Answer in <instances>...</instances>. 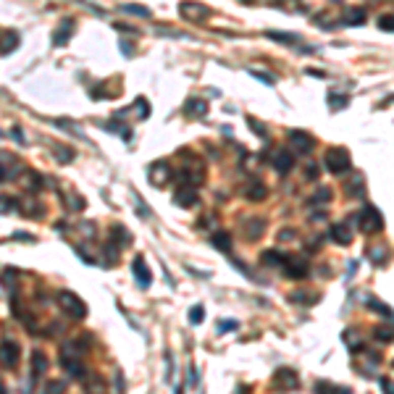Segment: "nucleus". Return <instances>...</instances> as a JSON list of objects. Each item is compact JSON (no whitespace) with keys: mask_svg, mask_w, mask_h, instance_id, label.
<instances>
[{"mask_svg":"<svg viewBox=\"0 0 394 394\" xmlns=\"http://www.w3.org/2000/svg\"><path fill=\"white\" fill-rule=\"evenodd\" d=\"M179 181H181V184H203L205 174L197 171V169H184V171L179 174Z\"/></svg>","mask_w":394,"mask_h":394,"instance_id":"nucleus-18","label":"nucleus"},{"mask_svg":"<svg viewBox=\"0 0 394 394\" xmlns=\"http://www.w3.org/2000/svg\"><path fill=\"white\" fill-rule=\"evenodd\" d=\"M16 363H19V344L3 339V368H16Z\"/></svg>","mask_w":394,"mask_h":394,"instance_id":"nucleus-9","label":"nucleus"},{"mask_svg":"<svg viewBox=\"0 0 394 394\" xmlns=\"http://www.w3.org/2000/svg\"><path fill=\"white\" fill-rule=\"evenodd\" d=\"M210 242H213V247H218L223 252H232V237L226 232H216L213 237H210Z\"/></svg>","mask_w":394,"mask_h":394,"instance_id":"nucleus-24","label":"nucleus"},{"mask_svg":"<svg viewBox=\"0 0 394 394\" xmlns=\"http://www.w3.org/2000/svg\"><path fill=\"white\" fill-rule=\"evenodd\" d=\"M250 74H252L255 79H260L263 84H268V87H274V84H276V79L271 77V74H266V71H255V69H250Z\"/></svg>","mask_w":394,"mask_h":394,"instance_id":"nucleus-39","label":"nucleus"},{"mask_svg":"<svg viewBox=\"0 0 394 394\" xmlns=\"http://www.w3.org/2000/svg\"><path fill=\"white\" fill-rule=\"evenodd\" d=\"M124 13H134V16H142V19H150V8L145 6H121Z\"/></svg>","mask_w":394,"mask_h":394,"instance_id":"nucleus-34","label":"nucleus"},{"mask_svg":"<svg viewBox=\"0 0 394 394\" xmlns=\"http://www.w3.org/2000/svg\"><path fill=\"white\" fill-rule=\"evenodd\" d=\"M55 126H66V132H71V134H77V137H79V140H87V137H84V134L79 132V126H77V124H74V121H69V118H58V121H55Z\"/></svg>","mask_w":394,"mask_h":394,"instance_id":"nucleus-31","label":"nucleus"},{"mask_svg":"<svg viewBox=\"0 0 394 394\" xmlns=\"http://www.w3.org/2000/svg\"><path fill=\"white\" fill-rule=\"evenodd\" d=\"M53 155H55V160H58V163H69V160L74 158V150H69V147H60V145H58V147L53 150Z\"/></svg>","mask_w":394,"mask_h":394,"instance_id":"nucleus-33","label":"nucleus"},{"mask_svg":"<svg viewBox=\"0 0 394 394\" xmlns=\"http://www.w3.org/2000/svg\"><path fill=\"white\" fill-rule=\"evenodd\" d=\"M266 37L279 40V42H297V35H286V32H266Z\"/></svg>","mask_w":394,"mask_h":394,"instance_id":"nucleus-38","label":"nucleus"},{"mask_svg":"<svg viewBox=\"0 0 394 394\" xmlns=\"http://www.w3.org/2000/svg\"><path fill=\"white\" fill-rule=\"evenodd\" d=\"M237 326H239L237 321H218V326H216V329H218V334H226V331H234Z\"/></svg>","mask_w":394,"mask_h":394,"instance_id":"nucleus-40","label":"nucleus"},{"mask_svg":"<svg viewBox=\"0 0 394 394\" xmlns=\"http://www.w3.org/2000/svg\"><path fill=\"white\" fill-rule=\"evenodd\" d=\"M366 308H368V310H376V313H381V315H386V318H394V310H391L389 305H384V302H378L373 294L366 297Z\"/></svg>","mask_w":394,"mask_h":394,"instance_id":"nucleus-21","label":"nucleus"},{"mask_svg":"<svg viewBox=\"0 0 394 394\" xmlns=\"http://www.w3.org/2000/svg\"><path fill=\"white\" fill-rule=\"evenodd\" d=\"M32 357H35V360H32V378H37L40 373L48 371V357H45L42 352H35Z\"/></svg>","mask_w":394,"mask_h":394,"instance_id":"nucleus-25","label":"nucleus"},{"mask_svg":"<svg viewBox=\"0 0 394 394\" xmlns=\"http://www.w3.org/2000/svg\"><path fill=\"white\" fill-rule=\"evenodd\" d=\"M84 391L87 394H105V384H103V378H89V381L84 384Z\"/></svg>","mask_w":394,"mask_h":394,"instance_id":"nucleus-28","label":"nucleus"},{"mask_svg":"<svg viewBox=\"0 0 394 394\" xmlns=\"http://www.w3.org/2000/svg\"><path fill=\"white\" fill-rule=\"evenodd\" d=\"M132 271H134V279H137V286H140V289H150V284H153V274H150V268H147V263H145L142 255L134 257Z\"/></svg>","mask_w":394,"mask_h":394,"instance_id":"nucleus-5","label":"nucleus"},{"mask_svg":"<svg viewBox=\"0 0 394 394\" xmlns=\"http://www.w3.org/2000/svg\"><path fill=\"white\" fill-rule=\"evenodd\" d=\"M184 113L187 116H205L208 113V105H205V100H200V97H189L187 103H184Z\"/></svg>","mask_w":394,"mask_h":394,"instance_id":"nucleus-17","label":"nucleus"},{"mask_svg":"<svg viewBox=\"0 0 394 394\" xmlns=\"http://www.w3.org/2000/svg\"><path fill=\"white\" fill-rule=\"evenodd\" d=\"M373 337L378 339V342H394V331H389V329H384V326H378V329H373Z\"/></svg>","mask_w":394,"mask_h":394,"instance_id":"nucleus-35","label":"nucleus"},{"mask_svg":"<svg viewBox=\"0 0 394 394\" xmlns=\"http://www.w3.org/2000/svg\"><path fill=\"white\" fill-rule=\"evenodd\" d=\"M134 203H137V208H140V216L142 218H150V208L145 205V200H142V197L137 194V197H134Z\"/></svg>","mask_w":394,"mask_h":394,"instance_id":"nucleus-42","label":"nucleus"},{"mask_svg":"<svg viewBox=\"0 0 394 394\" xmlns=\"http://www.w3.org/2000/svg\"><path fill=\"white\" fill-rule=\"evenodd\" d=\"M179 13H181V16H184V19H205L210 11H208V8H203V6L181 3V6H179Z\"/></svg>","mask_w":394,"mask_h":394,"instance_id":"nucleus-16","label":"nucleus"},{"mask_svg":"<svg viewBox=\"0 0 394 394\" xmlns=\"http://www.w3.org/2000/svg\"><path fill=\"white\" fill-rule=\"evenodd\" d=\"M121 53H124V55H126V58H129V55H132V45H129V42H126V40H124V42H121Z\"/></svg>","mask_w":394,"mask_h":394,"instance_id":"nucleus-48","label":"nucleus"},{"mask_svg":"<svg viewBox=\"0 0 394 394\" xmlns=\"http://www.w3.org/2000/svg\"><path fill=\"white\" fill-rule=\"evenodd\" d=\"M187 376H189V384H192V386H197V371H194V366H189V368H187Z\"/></svg>","mask_w":394,"mask_h":394,"instance_id":"nucleus-47","label":"nucleus"},{"mask_svg":"<svg viewBox=\"0 0 394 394\" xmlns=\"http://www.w3.org/2000/svg\"><path fill=\"white\" fill-rule=\"evenodd\" d=\"M308 179H318V169H315V166H308Z\"/></svg>","mask_w":394,"mask_h":394,"instance_id":"nucleus-50","label":"nucleus"},{"mask_svg":"<svg viewBox=\"0 0 394 394\" xmlns=\"http://www.w3.org/2000/svg\"><path fill=\"white\" fill-rule=\"evenodd\" d=\"M323 163L331 174H344V171H350V153L344 147H331V150H326Z\"/></svg>","mask_w":394,"mask_h":394,"instance_id":"nucleus-2","label":"nucleus"},{"mask_svg":"<svg viewBox=\"0 0 394 394\" xmlns=\"http://www.w3.org/2000/svg\"><path fill=\"white\" fill-rule=\"evenodd\" d=\"M279 239H281V242H289V239H294V232H292V229H281V232H279Z\"/></svg>","mask_w":394,"mask_h":394,"instance_id":"nucleus-46","label":"nucleus"},{"mask_svg":"<svg viewBox=\"0 0 394 394\" xmlns=\"http://www.w3.org/2000/svg\"><path fill=\"white\" fill-rule=\"evenodd\" d=\"M247 124L252 126V132L257 134V137H263V140L268 137V132H266V126H263V124H260V121H257V118H252V116H247Z\"/></svg>","mask_w":394,"mask_h":394,"instance_id":"nucleus-36","label":"nucleus"},{"mask_svg":"<svg viewBox=\"0 0 394 394\" xmlns=\"http://www.w3.org/2000/svg\"><path fill=\"white\" fill-rule=\"evenodd\" d=\"M197 200H200V194L194 192V187H181V189H176V194H174V203L181 205V208H194Z\"/></svg>","mask_w":394,"mask_h":394,"instance_id":"nucleus-8","label":"nucleus"},{"mask_svg":"<svg viewBox=\"0 0 394 394\" xmlns=\"http://www.w3.org/2000/svg\"><path fill=\"white\" fill-rule=\"evenodd\" d=\"M63 391H66V381H58V384L48 386V394H63Z\"/></svg>","mask_w":394,"mask_h":394,"instance_id":"nucleus-43","label":"nucleus"},{"mask_svg":"<svg viewBox=\"0 0 394 394\" xmlns=\"http://www.w3.org/2000/svg\"><path fill=\"white\" fill-rule=\"evenodd\" d=\"M284 274L289 279H305L308 276V260L302 255H289L284 263Z\"/></svg>","mask_w":394,"mask_h":394,"instance_id":"nucleus-4","label":"nucleus"},{"mask_svg":"<svg viewBox=\"0 0 394 394\" xmlns=\"http://www.w3.org/2000/svg\"><path fill=\"white\" fill-rule=\"evenodd\" d=\"M286 257H289V255H281V252H276V250H266L260 260H263L266 266H281V268H284Z\"/></svg>","mask_w":394,"mask_h":394,"instance_id":"nucleus-23","label":"nucleus"},{"mask_svg":"<svg viewBox=\"0 0 394 394\" xmlns=\"http://www.w3.org/2000/svg\"><path fill=\"white\" fill-rule=\"evenodd\" d=\"M171 368H174V360H171V352H166V381H171Z\"/></svg>","mask_w":394,"mask_h":394,"instance_id":"nucleus-44","label":"nucleus"},{"mask_svg":"<svg viewBox=\"0 0 394 394\" xmlns=\"http://www.w3.org/2000/svg\"><path fill=\"white\" fill-rule=\"evenodd\" d=\"M289 140H292V145H297L300 153H310V150L315 147V140L305 132H289Z\"/></svg>","mask_w":394,"mask_h":394,"instance_id":"nucleus-10","label":"nucleus"},{"mask_svg":"<svg viewBox=\"0 0 394 394\" xmlns=\"http://www.w3.org/2000/svg\"><path fill=\"white\" fill-rule=\"evenodd\" d=\"M292 163H294V158H292L289 150H279V153L274 155V169H276L279 174H286V171L292 169Z\"/></svg>","mask_w":394,"mask_h":394,"instance_id":"nucleus-14","label":"nucleus"},{"mask_svg":"<svg viewBox=\"0 0 394 394\" xmlns=\"http://www.w3.org/2000/svg\"><path fill=\"white\" fill-rule=\"evenodd\" d=\"M274 386H276V389H297V386H300L297 373H294V371H289V368L276 371V376H274Z\"/></svg>","mask_w":394,"mask_h":394,"instance_id":"nucleus-7","label":"nucleus"},{"mask_svg":"<svg viewBox=\"0 0 394 394\" xmlns=\"http://www.w3.org/2000/svg\"><path fill=\"white\" fill-rule=\"evenodd\" d=\"M58 305L66 310V315H71L74 321H82V318H87V305L74 294V292H60L58 294Z\"/></svg>","mask_w":394,"mask_h":394,"instance_id":"nucleus-3","label":"nucleus"},{"mask_svg":"<svg viewBox=\"0 0 394 394\" xmlns=\"http://www.w3.org/2000/svg\"><path fill=\"white\" fill-rule=\"evenodd\" d=\"M13 137H16V142H24V134H21V129H19V126L13 129Z\"/></svg>","mask_w":394,"mask_h":394,"instance_id":"nucleus-51","label":"nucleus"},{"mask_svg":"<svg viewBox=\"0 0 394 394\" xmlns=\"http://www.w3.org/2000/svg\"><path fill=\"white\" fill-rule=\"evenodd\" d=\"M176 394H181V389H176Z\"/></svg>","mask_w":394,"mask_h":394,"instance_id":"nucleus-52","label":"nucleus"},{"mask_svg":"<svg viewBox=\"0 0 394 394\" xmlns=\"http://www.w3.org/2000/svg\"><path fill=\"white\" fill-rule=\"evenodd\" d=\"M111 234H113V242L118 239V247H126L132 242V234L124 229V226H111Z\"/></svg>","mask_w":394,"mask_h":394,"instance_id":"nucleus-26","label":"nucleus"},{"mask_svg":"<svg viewBox=\"0 0 394 394\" xmlns=\"http://www.w3.org/2000/svg\"><path fill=\"white\" fill-rule=\"evenodd\" d=\"M263 229H266V223H263V221H252V223L247 226V237H250V239H257Z\"/></svg>","mask_w":394,"mask_h":394,"instance_id":"nucleus-37","label":"nucleus"},{"mask_svg":"<svg viewBox=\"0 0 394 394\" xmlns=\"http://www.w3.org/2000/svg\"><path fill=\"white\" fill-rule=\"evenodd\" d=\"M203 321H205V308H203V305L189 308V323L197 326V323H203Z\"/></svg>","mask_w":394,"mask_h":394,"instance_id":"nucleus-30","label":"nucleus"},{"mask_svg":"<svg viewBox=\"0 0 394 394\" xmlns=\"http://www.w3.org/2000/svg\"><path fill=\"white\" fill-rule=\"evenodd\" d=\"M344 192L350 194V197H360L363 192H366V181H363V174H352L350 179H347Z\"/></svg>","mask_w":394,"mask_h":394,"instance_id":"nucleus-13","label":"nucleus"},{"mask_svg":"<svg viewBox=\"0 0 394 394\" xmlns=\"http://www.w3.org/2000/svg\"><path fill=\"white\" fill-rule=\"evenodd\" d=\"M169 176H171V171H169V163H166V160L153 163V166H150V171H147V179H150V184H153V187H163L166 181H169Z\"/></svg>","mask_w":394,"mask_h":394,"instance_id":"nucleus-6","label":"nucleus"},{"mask_svg":"<svg viewBox=\"0 0 394 394\" xmlns=\"http://www.w3.org/2000/svg\"><path fill=\"white\" fill-rule=\"evenodd\" d=\"M366 255H368V260H371V263H376V266H384V263L389 260V250H386V247H381V245H378V247H368V250H366Z\"/></svg>","mask_w":394,"mask_h":394,"instance_id":"nucleus-19","label":"nucleus"},{"mask_svg":"<svg viewBox=\"0 0 394 394\" xmlns=\"http://www.w3.org/2000/svg\"><path fill=\"white\" fill-rule=\"evenodd\" d=\"M360 229L366 234H378L384 229V216L376 205H366L360 210Z\"/></svg>","mask_w":394,"mask_h":394,"instance_id":"nucleus-1","label":"nucleus"},{"mask_svg":"<svg viewBox=\"0 0 394 394\" xmlns=\"http://www.w3.org/2000/svg\"><path fill=\"white\" fill-rule=\"evenodd\" d=\"M263 197H266V184H263V181H250V187H247V200L260 203Z\"/></svg>","mask_w":394,"mask_h":394,"instance_id":"nucleus-22","label":"nucleus"},{"mask_svg":"<svg viewBox=\"0 0 394 394\" xmlns=\"http://www.w3.org/2000/svg\"><path fill=\"white\" fill-rule=\"evenodd\" d=\"M378 384H381V391H384V394H394V384L389 381V378H381Z\"/></svg>","mask_w":394,"mask_h":394,"instance_id":"nucleus-45","label":"nucleus"},{"mask_svg":"<svg viewBox=\"0 0 394 394\" xmlns=\"http://www.w3.org/2000/svg\"><path fill=\"white\" fill-rule=\"evenodd\" d=\"M331 200V189L326 187V189H318L315 194H310L308 197V205H318V203H329Z\"/></svg>","mask_w":394,"mask_h":394,"instance_id":"nucleus-29","label":"nucleus"},{"mask_svg":"<svg viewBox=\"0 0 394 394\" xmlns=\"http://www.w3.org/2000/svg\"><path fill=\"white\" fill-rule=\"evenodd\" d=\"M378 26H381L384 32H394V16H381L378 19Z\"/></svg>","mask_w":394,"mask_h":394,"instance_id":"nucleus-41","label":"nucleus"},{"mask_svg":"<svg viewBox=\"0 0 394 394\" xmlns=\"http://www.w3.org/2000/svg\"><path fill=\"white\" fill-rule=\"evenodd\" d=\"M363 21H366V8H347V13H344L347 26H360Z\"/></svg>","mask_w":394,"mask_h":394,"instance_id":"nucleus-20","label":"nucleus"},{"mask_svg":"<svg viewBox=\"0 0 394 394\" xmlns=\"http://www.w3.org/2000/svg\"><path fill=\"white\" fill-rule=\"evenodd\" d=\"M71 32H74V21H71V19H66L63 24L58 26V32L53 35V45H58V48H63V45L69 42V37H71Z\"/></svg>","mask_w":394,"mask_h":394,"instance_id":"nucleus-15","label":"nucleus"},{"mask_svg":"<svg viewBox=\"0 0 394 394\" xmlns=\"http://www.w3.org/2000/svg\"><path fill=\"white\" fill-rule=\"evenodd\" d=\"M60 366H63L66 371H69V376H84V366L77 360V355H69L66 350H63V355H60Z\"/></svg>","mask_w":394,"mask_h":394,"instance_id":"nucleus-12","label":"nucleus"},{"mask_svg":"<svg viewBox=\"0 0 394 394\" xmlns=\"http://www.w3.org/2000/svg\"><path fill=\"white\" fill-rule=\"evenodd\" d=\"M3 40H6V45H3V55H8L11 50H16L19 35H13V32H3Z\"/></svg>","mask_w":394,"mask_h":394,"instance_id":"nucleus-32","label":"nucleus"},{"mask_svg":"<svg viewBox=\"0 0 394 394\" xmlns=\"http://www.w3.org/2000/svg\"><path fill=\"white\" fill-rule=\"evenodd\" d=\"M113 29H121V32H132V35H137V29H132V26H124V24H113Z\"/></svg>","mask_w":394,"mask_h":394,"instance_id":"nucleus-49","label":"nucleus"},{"mask_svg":"<svg viewBox=\"0 0 394 394\" xmlns=\"http://www.w3.org/2000/svg\"><path fill=\"white\" fill-rule=\"evenodd\" d=\"M331 239H334L337 242V245H350V242H352V234H350V226H347L344 221L342 223H334V226H331Z\"/></svg>","mask_w":394,"mask_h":394,"instance_id":"nucleus-11","label":"nucleus"},{"mask_svg":"<svg viewBox=\"0 0 394 394\" xmlns=\"http://www.w3.org/2000/svg\"><path fill=\"white\" fill-rule=\"evenodd\" d=\"M329 105H331V111H342V108H347V105H350V97L331 92V95H329Z\"/></svg>","mask_w":394,"mask_h":394,"instance_id":"nucleus-27","label":"nucleus"}]
</instances>
